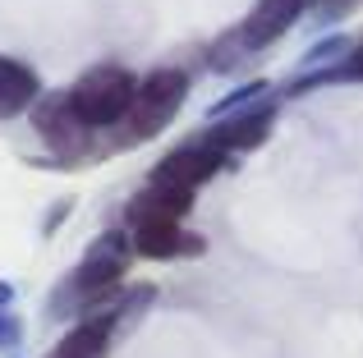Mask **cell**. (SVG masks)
<instances>
[{
  "label": "cell",
  "instance_id": "6da1fadb",
  "mask_svg": "<svg viewBox=\"0 0 363 358\" xmlns=\"http://www.w3.org/2000/svg\"><path fill=\"white\" fill-rule=\"evenodd\" d=\"M133 92H138V79L129 69L97 64L69 88V106L88 129H111V125H124V115L133 106Z\"/></svg>",
  "mask_w": 363,
  "mask_h": 358
},
{
  "label": "cell",
  "instance_id": "7a4b0ae2",
  "mask_svg": "<svg viewBox=\"0 0 363 358\" xmlns=\"http://www.w3.org/2000/svg\"><path fill=\"white\" fill-rule=\"evenodd\" d=\"M129 248L133 243L124 239V234H101L88 248V258L79 262V271L65 280V289L55 294L51 308L55 313H69V308H83V299H106L111 289L120 285L124 267H129Z\"/></svg>",
  "mask_w": 363,
  "mask_h": 358
},
{
  "label": "cell",
  "instance_id": "3957f363",
  "mask_svg": "<svg viewBox=\"0 0 363 358\" xmlns=\"http://www.w3.org/2000/svg\"><path fill=\"white\" fill-rule=\"evenodd\" d=\"M184 97H189V79L179 69L147 74V79L138 83V92H133L129 115H124V143H147V138H157L161 129L175 120V110L184 106Z\"/></svg>",
  "mask_w": 363,
  "mask_h": 358
},
{
  "label": "cell",
  "instance_id": "277c9868",
  "mask_svg": "<svg viewBox=\"0 0 363 358\" xmlns=\"http://www.w3.org/2000/svg\"><path fill=\"white\" fill-rule=\"evenodd\" d=\"M299 9H303V0H257V5L248 9L244 23L221 42L225 51H216L212 64H216V69H225V64H230V51H262L267 42H276V37L299 18Z\"/></svg>",
  "mask_w": 363,
  "mask_h": 358
},
{
  "label": "cell",
  "instance_id": "5b68a950",
  "mask_svg": "<svg viewBox=\"0 0 363 358\" xmlns=\"http://www.w3.org/2000/svg\"><path fill=\"white\" fill-rule=\"evenodd\" d=\"M33 129L46 138V147L60 156H88L92 152V129L83 125L79 115H74L69 106V92H51V97H42L33 106Z\"/></svg>",
  "mask_w": 363,
  "mask_h": 358
},
{
  "label": "cell",
  "instance_id": "8992f818",
  "mask_svg": "<svg viewBox=\"0 0 363 358\" xmlns=\"http://www.w3.org/2000/svg\"><path fill=\"white\" fill-rule=\"evenodd\" d=\"M221 171V152H216L212 143H184L175 147L170 156H161L157 166H152V179L147 184H161V188H184V193H194L203 179H212Z\"/></svg>",
  "mask_w": 363,
  "mask_h": 358
},
{
  "label": "cell",
  "instance_id": "52a82bcc",
  "mask_svg": "<svg viewBox=\"0 0 363 358\" xmlns=\"http://www.w3.org/2000/svg\"><path fill=\"white\" fill-rule=\"evenodd\" d=\"M129 243L138 258H175V253H198L203 243L189 239L175 221H143V225H129Z\"/></svg>",
  "mask_w": 363,
  "mask_h": 358
},
{
  "label": "cell",
  "instance_id": "ba28073f",
  "mask_svg": "<svg viewBox=\"0 0 363 358\" xmlns=\"http://www.w3.org/2000/svg\"><path fill=\"white\" fill-rule=\"evenodd\" d=\"M267 134H272V106H257V110H244V115L216 125L212 134H207V143H212L216 152H248V147H257Z\"/></svg>",
  "mask_w": 363,
  "mask_h": 358
},
{
  "label": "cell",
  "instance_id": "9c48e42d",
  "mask_svg": "<svg viewBox=\"0 0 363 358\" xmlns=\"http://www.w3.org/2000/svg\"><path fill=\"white\" fill-rule=\"evenodd\" d=\"M111 331H116V317H83L79 326L65 331V340L51 350V358H106L111 350Z\"/></svg>",
  "mask_w": 363,
  "mask_h": 358
},
{
  "label": "cell",
  "instance_id": "30bf717a",
  "mask_svg": "<svg viewBox=\"0 0 363 358\" xmlns=\"http://www.w3.org/2000/svg\"><path fill=\"white\" fill-rule=\"evenodd\" d=\"M194 207V193L184 188H161V184H147L138 197L129 202V225H143V221H175Z\"/></svg>",
  "mask_w": 363,
  "mask_h": 358
},
{
  "label": "cell",
  "instance_id": "8fae6325",
  "mask_svg": "<svg viewBox=\"0 0 363 358\" xmlns=\"http://www.w3.org/2000/svg\"><path fill=\"white\" fill-rule=\"evenodd\" d=\"M37 74L28 69L23 60H9V55H0V120L9 115H23L28 106H37Z\"/></svg>",
  "mask_w": 363,
  "mask_h": 358
},
{
  "label": "cell",
  "instance_id": "7c38bea8",
  "mask_svg": "<svg viewBox=\"0 0 363 358\" xmlns=\"http://www.w3.org/2000/svg\"><path fill=\"white\" fill-rule=\"evenodd\" d=\"M18 340H23V322H18L9 308H0V350H18Z\"/></svg>",
  "mask_w": 363,
  "mask_h": 358
},
{
  "label": "cell",
  "instance_id": "4fadbf2b",
  "mask_svg": "<svg viewBox=\"0 0 363 358\" xmlns=\"http://www.w3.org/2000/svg\"><path fill=\"white\" fill-rule=\"evenodd\" d=\"M257 92H262V83H248V88H240V92H230V97H225L221 106L212 110V115H225V110H235V106H240V101H248V97H257Z\"/></svg>",
  "mask_w": 363,
  "mask_h": 358
},
{
  "label": "cell",
  "instance_id": "5bb4252c",
  "mask_svg": "<svg viewBox=\"0 0 363 358\" xmlns=\"http://www.w3.org/2000/svg\"><path fill=\"white\" fill-rule=\"evenodd\" d=\"M313 9L322 18H336V14H345V0H313Z\"/></svg>",
  "mask_w": 363,
  "mask_h": 358
},
{
  "label": "cell",
  "instance_id": "9a60e30c",
  "mask_svg": "<svg viewBox=\"0 0 363 358\" xmlns=\"http://www.w3.org/2000/svg\"><path fill=\"white\" fill-rule=\"evenodd\" d=\"M340 46H345V42H340V37H327V42H322V46H318V51H313V55H308V60H327V55H336V51H340Z\"/></svg>",
  "mask_w": 363,
  "mask_h": 358
},
{
  "label": "cell",
  "instance_id": "2e32d148",
  "mask_svg": "<svg viewBox=\"0 0 363 358\" xmlns=\"http://www.w3.org/2000/svg\"><path fill=\"white\" fill-rule=\"evenodd\" d=\"M14 304V285H5V280H0V308H9Z\"/></svg>",
  "mask_w": 363,
  "mask_h": 358
},
{
  "label": "cell",
  "instance_id": "e0dca14e",
  "mask_svg": "<svg viewBox=\"0 0 363 358\" xmlns=\"http://www.w3.org/2000/svg\"><path fill=\"white\" fill-rule=\"evenodd\" d=\"M350 74H363V51L354 55V60H350Z\"/></svg>",
  "mask_w": 363,
  "mask_h": 358
}]
</instances>
